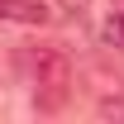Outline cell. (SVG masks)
Returning <instances> with one entry per match:
<instances>
[{
    "instance_id": "2",
    "label": "cell",
    "mask_w": 124,
    "mask_h": 124,
    "mask_svg": "<svg viewBox=\"0 0 124 124\" xmlns=\"http://www.w3.org/2000/svg\"><path fill=\"white\" fill-rule=\"evenodd\" d=\"M0 19H10V24H33V29H43L48 19H53V5H48V0H0Z\"/></svg>"
},
{
    "instance_id": "1",
    "label": "cell",
    "mask_w": 124,
    "mask_h": 124,
    "mask_svg": "<svg viewBox=\"0 0 124 124\" xmlns=\"http://www.w3.org/2000/svg\"><path fill=\"white\" fill-rule=\"evenodd\" d=\"M24 67H29L33 86H38V105L57 110L67 100V86H72V57L62 43H33L24 53Z\"/></svg>"
},
{
    "instance_id": "4",
    "label": "cell",
    "mask_w": 124,
    "mask_h": 124,
    "mask_svg": "<svg viewBox=\"0 0 124 124\" xmlns=\"http://www.w3.org/2000/svg\"><path fill=\"white\" fill-rule=\"evenodd\" d=\"M62 10H67V15H81V10H86V0H62Z\"/></svg>"
},
{
    "instance_id": "3",
    "label": "cell",
    "mask_w": 124,
    "mask_h": 124,
    "mask_svg": "<svg viewBox=\"0 0 124 124\" xmlns=\"http://www.w3.org/2000/svg\"><path fill=\"white\" fill-rule=\"evenodd\" d=\"M100 43L115 48V53H124V10H115V15L105 19V29H100Z\"/></svg>"
}]
</instances>
